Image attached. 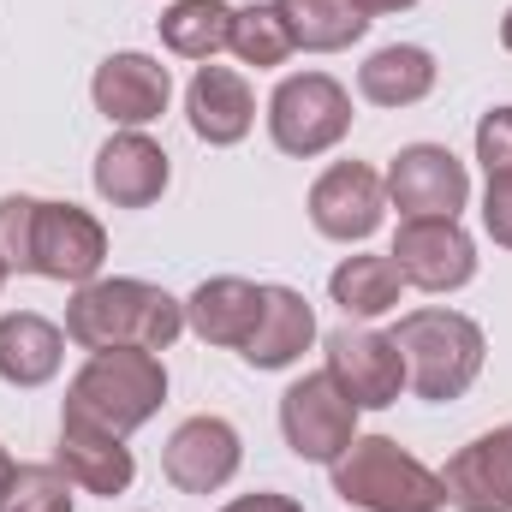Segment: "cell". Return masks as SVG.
Returning a JSON list of instances; mask_svg holds the SVG:
<instances>
[{
  "mask_svg": "<svg viewBox=\"0 0 512 512\" xmlns=\"http://www.w3.org/2000/svg\"><path fill=\"white\" fill-rule=\"evenodd\" d=\"M185 334V298L161 292L137 274H96L90 286H72L66 304V340L84 352H167Z\"/></svg>",
  "mask_w": 512,
  "mask_h": 512,
  "instance_id": "6da1fadb",
  "label": "cell"
},
{
  "mask_svg": "<svg viewBox=\"0 0 512 512\" xmlns=\"http://www.w3.org/2000/svg\"><path fill=\"white\" fill-rule=\"evenodd\" d=\"M393 346L405 358V393H417L429 405L465 399L477 387V376H483V364H489L483 328L465 310H447V304L405 310L393 322Z\"/></svg>",
  "mask_w": 512,
  "mask_h": 512,
  "instance_id": "7a4b0ae2",
  "label": "cell"
},
{
  "mask_svg": "<svg viewBox=\"0 0 512 512\" xmlns=\"http://www.w3.org/2000/svg\"><path fill=\"white\" fill-rule=\"evenodd\" d=\"M167 405V364L161 352H90V364L72 376L60 417L96 423L108 435H137Z\"/></svg>",
  "mask_w": 512,
  "mask_h": 512,
  "instance_id": "3957f363",
  "label": "cell"
},
{
  "mask_svg": "<svg viewBox=\"0 0 512 512\" xmlns=\"http://www.w3.org/2000/svg\"><path fill=\"white\" fill-rule=\"evenodd\" d=\"M328 471H334V495L358 512H441L447 507L441 471H429L393 435H358Z\"/></svg>",
  "mask_w": 512,
  "mask_h": 512,
  "instance_id": "277c9868",
  "label": "cell"
},
{
  "mask_svg": "<svg viewBox=\"0 0 512 512\" xmlns=\"http://www.w3.org/2000/svg\"><path fill=\"white\" fill-rule=\"evenodd\" d=\"M352 90L328 72H286L268 96V137L292 161H316L346 143L352 131Z\"/></svg>",
  "mask_w": 512,
  "mask_h": 512,
  "instance_id": "5b68a950",
  "label": "cell"
},
{
  "mask_svg": "<svg viewBox=\"0 0 512 512\" xmlns=\"http://www.w3.org/2000/svg\"><path fill=\"white\" fill-rule=\"evenodd\" d=\"M358 417L364 411L340 393V382L328 370H310L280 393V441L304 465H334L358 441Z\"/></svg>",
  "mask_w": 512,
  "mask_h": 512,
  "instance_id": "8992f818",
  "label": "cell"
},
{
  "mask_svg": "<svg viewBox=\"0 0 512 512\" xmlns=\"http://www.w3.org/2000/svg\"><path fill=\"white\" fill-rule=\"evenodd\" d=\"M382 185L399 221H459V209L471 203V173L447 143H405L387 161Z\"/></svg>",
  "mask_w": 512,
  "mask_h": 512,
  "instance_id": "52a82bcc",
  "label": "cell"
},
{
  "mask_svg": "<svg viewBox=\"0 0 512 512\" xmlns=\"http://www.w3.org/2000/svg\"><path fill=\"white\" fill-rule=\"evenodd\" d=\"M322 352H328L322 370L340 382V393H346L358 411H387V405H399V393H405V358H399L393 334L370 328V322H346V328H334V334L322 340Z\"/></svg>",
  "mask_w": 512,
  "mask_h": 512,
  "instance_id": "ba28073f",
  "label": "cell"
},
{
  "mask_svg": "<svg viewBox=\"0 0 512 512\" xmlns=\"http://www.w3.org/2000/svg\"><path fill=\"white\" fill-rule=\"evenodd\" d=\"M310 227L334 245H370L387 221V185L370 161H334L310 185Z\"/></svg>",
  "mask_w": 512,
  "mask_h": 512,
  "instance_id": "9c48e42d",
  "label": "cell"
},
{
  "mask_svg": "<svg viewBox=\"0 0 512 512\" xmlns=\"http://www.w3.org/2000/svg\"><path fill=\"white\" fill-rule=\"evenodd\" d=\"M393 268L417 292H465L477 280V239L459 221H399L393 233Z\"/></svg>",
  "mask_w": 512,
  "mask_h": 512,
  "instance_id": "30bf717a",
  "label": "cell"
},
{
  "mask_svg": "<svg viewBox=\"0 0 512 512\" xmlns=\"http://www.w3.org/2000/svg\"><path fill=\"white\" fill-rule=\"evenodd\" d=\"M245 465V441L227 417L203 411V417H185L167 447H161V471L179 495H221Z\"/></svg>",
  "mask_w": 512,
  "mask_h": 512,
  "instance_id": "8fae6325",
  "label": "cell"
},
{
  "mask_svg": "<svg viewBox=\"0 0 512 512\" xmlns=\"http://www.w3.org/2000/svg\"><path fill=\"white\" fill-rule=\"evenodd\" d=\"M108 262V227L78 203H42L36 239H30V274L60 286H90Z\"/></svg>",
  "mask_w": 512,
  "mask_h": 512,
  "instance_id": "7c38bea8",
  "label": "cell"
},
{
  "mask_svg": "<svg viewBox=\"0 0 512 512\" xmlns=\"http://www.w3.org/2000/svg\"><path fill=\"white\" fill-rule=\"evenodd\" d=\"M90 102H96V114H102L108 126L143 131V126H155V120L167 114V102H173V72H167L155 54L120 48V54H108V60L96 66Z\"/></svg>",
  "mask_w": 512,
  "mask_h": 512,
  "instance_id": "4fadbf2b",
  "label": "cell"
},
{
  "mask_svg": "<svg viewBox=\"0 0 512 512\" xmlns=\"http://www.w3.org/2000/svg\"><path fill=\"white\" fill-rule=\"evenodd\" d=\"M90 185L108 209H149L161 203V191L173 185V161L167 149L149 137V131H114L102 149H96V167H90Z\"/></svg>",
  "mask_w": 512,
  "mask_h": 512,
  "instance_id": "5bb4252c",
  "label": "cell"
},
{
  "mask_svg": "<svg viewBox=\"0 0 512 512\" xmlns=\"http://www.w3.org/2000/svg\"><path fill=\"white\" fill-rule=\"evenodd\" d=\"M185 120L197 131V143H209V149H233V143H245L256 126V90L245 72H233V66H197L191 72V84H185Z\"/></svg>",
  "mask_w": 512,
  "mask_h": 512,
  "instance_id": "9a60e30c",
  "label": "cell"
},
{
  "mask_svg": "<svg viewBox=\"0 0 512 512\" xmlns=\"http://www.w3.org/2000/svg\"><path fill=\"white\" fill-rule=\"evenodd\" d=\"M453 512H512V423L465 441L441 471Z\"/></svg>",
  "mask_w": 512,
  "mask_h": 512,
  "instance_id": "2e32d148",
  "label": "cell"
},
{
  "mask_svg": "<svg viewBox=\"0 0 512 512\" xmlns=\"http://www.w3.org/2000/svg\"><path fill=\"white\" fill-rule=\"evenodd\" d=\"M54 465L72 477L78 495H126L131 477H137V459H131L126 435H108L96 423H78V417H60V447H54Z\"/></svg>",
  "mask_w": 512,
  "mask_h": 512,
  "instance_id": "e0dca14e",
  "label": "cell"
},
{
  "mask_svg": "<svg viewBox=\"0 0 512 512\" xmlns=\"http://www.w3.org/2000/svg\"><path fill=\"white\" fill-rule=\"evenodd\" d=\"M316 346V310L298 286H262V310H256L251 340L239 346V358L251 370H292L304 352Z\"/></svg>",
  "mask_w": 512,
  "mask_h": 512,
  "instance_id": "ac0fdd59",
  "label": "cell"
},
{
  "mask_svg": "<svg viewBox=\"0 0 512 512\" xmlns=\"http://www.w3.org/2000/svg\"><path fill=\"white\" fill-rule=\"evenodd\" d=\"M256 310H262V286L245 274H209L191 298H185V328L203 340V346H221V352H239L256 328Z\"/></svg>",
  "mask_w": 512,
  "mask_h": 512,
  "instance_id": "d6986e66",
  "label": "cell"
},
{
  "mask_svg": "<svg viewBox=\"0 0 512 512\" xmlns=\"http://www.w3.org/2000/svg\"><path fill=\"white\" fill-rule=\"evenodd\" d=\"M66 364V328L36 310L0 316V382L6 387H48Z\"/></svg>",
  "mask_w": 512,
  "mask_h": 512,
  "instance_id": "ffe728a7",
  "label": "cell"
},
{
  "mask_svg": "<svg viewBox=\"0 0 512 512\" xmlns=\"http://www.w3.org/2000/svg\"><path fill=\"white\" fill-rule=\"evenodd\" d=\"M435 78H441V66H435L429 48H417V42H387V48H376V54L358 66V96H364L370 108H417V102L435 96Z\"/></svg>",
  "mask_w": 512,
  "mask_h": 512,
  "instance_id": "44dd1931",
  "label": "cell"
},
{
  "mask_svg": "<svg viewBox=\"0 0 512 512\" xmlns=\"http://www.w3.org/2000/svg\"><path fill=\"white\" fill-rule=\"evenodd\" d=\"M328 298L346 310V322H382V316L399 310L405 280H399L393 256L358 251V256H340V262H334V274H328Z\"/></svg>",
  "mask_w": 512,
  "mask_h": 512,
  "instance_id": "7402d4cb",
  "label": "cell"
},
{
  "mask_svg": "<svg viewBox=\"0 0 512 512\" xmlns=\"http://www.w3.org/2000/svg\"><path fill=\"white\" fill-rule=\"evenodd\" d=\"M274 6L304 54H340V48L364 42V30L376 24L358 0H274Z\"/></svg>",
  "mask_w": 512,
  "mask_h": 512,
  "instance_id": "603a6c76",
  "label": "cell"
},
{
  "mask_svg": "<svg viewBox=\"0 0 512 512\" xmlns=\"http://www.w3.org/2000/svg\"><path fill=\"white\" fill-rule=\"evenodd\" d=\"M155 24H161V48L167 54L209 66L227 48V36H233V6L227 0H173Z\"/></svg>",
  "mask_w": 512,
  "mask_h": 512,
  "instance_id": "cb8c5ba5",
  "label": "cell"
},
{
  "mask_svg": "<svg viewBox=\"0 0 512 512\" xmlns=\"http://www.w3.org/2000/svg\"><path fill=\"white\" fill-rule=\"evenodd\" d=\"M227 48L239 54V66H256V72H274V66H286V60L298 54V42H292V30H286V18H280L274 0L233 6V36H227Z\"/></svg>",
  "mask_w": 512,
  "mask_h": 512,
  "instance_id": "d4e9b609",
  "label": "cell"
},
{
  "mask_svg": "<svg viewBox=\"0 0 512 512\" xmlns=\"http://www.w3.org/2000/svg\"><path fill=\"white\" fill-rule=\"evenodd\" d=\"M72 477L60 465H18L6 495H0V512H72Z\"/></svg>",
  "mask_w": 512,
  "mask_h": 512,
  "instance_id": "484cf974",
  "label": "cell"
},
{
  "mask_svg": "<svg viewBox=\"0 0 512 512\" xmlns=\"http://www.w3.org/2000/svg\"><path fill=\"white\" fill-rule=\"evenodd\" d=\"M36 209H42V197H24V191L0 197V262H6L12 274H30V239H36Z\"/></svg>",
  "mask_w": 512,
  "mask_h": 512,
  "instance_id": "4316f807",
  "label": "cell"
},
{
  "mask_svg": "<svg viewBox=\"0 0 512 512\" xmlns=\"http://www.w3.org/2000/svg\"><path fill=\"white\" fill-rule=\"evenodd\" d=\"M477 161H483L489 179L495 173H512V102L507 108H489L477 120Z\"/></svg>",
  "mask_w": 512,
  "mask_h": 512,
  "instance_id": "83f0119b",
  "label": "cell"
},
{
  "mask_svg": "<svg viewBox=\"0 0 512 512\" xmlns=\"http://www.w3.org/2000/svg\"><path fill=\"white\" fill-rule=\"evenodd\" d=\"M483 233L501 251H512V173H495L489 191H483Z\"/></svg>",
  "mask_w": 512,
  "mask_h": 512,
  "instance_id": "f1b7e54d",
  "label": "cell"
},
{
  "mask_svg": "<svg viewBox=\"0 0 512 512\" xmlns=\"http://www.w3.org/2000/svg\"><path fill=\"white\" fill-rule=\"evenodd\" d=\"M221 512H304L292 495H274V489H256V495H233Z\"/></svg>",
  "mask_w": 512,
  "mask_h": 512,
  "instance_id": "f546056e",
  "label": "cell"
},
{
  "mask_svg": "<svg viewBox=\"0 0 512 512\" xmlns=\"http://www.w3.org/2000/svg\"><path fill=\"white\" fill-rule=\"evenodd\" d=\"M358 6H364L370 18H387V12H411L417 0H358Z\"/></svg>",
  "mask_w": 512,
  "mask_h": 512,
  "instance_id": "4dcf8cb0",
  "label": "cell"
},
{
  "mask_svg": "<svg viewBox=\"0 0 512 512\" xmlns=\"http://www.w3.org/2000/svg\"><path fill=\"white\" fill-rule=\"evenodd\" d=\"M12 471H18V465H12V453L0 447V495H6V483H12Z\"/></svg>",
  "mask_w": 512,
  "mask_h": 512,
  "instance_id": "1f68e13d",
  "label": "cell"
},
{
  "mask_svg": "<svg viewBox=\"0 0 512 512\" xmlns=\"http://www.w3.org/2000/svg\"><path fill=\"white\" fill-rule=\"evenodd\" d=\"M501 48L512 54V6H507V18H501Z\"/></svg>",
  "mask_w": 512,
  "mask_h": 512,
  "instance_id": "d6a6232c",
  "label": "cell"
},
{
  "mask_svg": "<svg viewBox=\"0 0 512 512\" xmlns=\"http://www.w3.org/2000/svg\"><path fill=\"white\" fill-rule=\"evenodd\" d=\"M6 280H12V268H6V262H0V286H6Z\"/></svg>",
  "mask_w": 512,
  "mask_h": 512,
  "instance_id": "836d02e7",
  "label": "cell"
}]
</instances>
